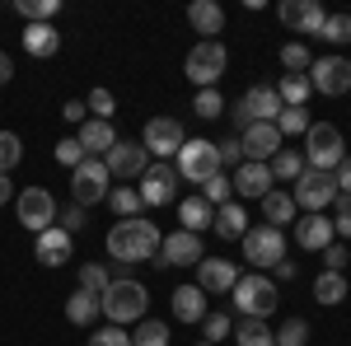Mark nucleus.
<instances>
[{"instance_id":"nucleus-44","label":"nucleus","mask_w":351,"mask_h":346,"mask_svg":"<svg viewBox=\"0 0 351 346\" xmlns=\"http://www.w3.org/2000/svg\"><path fill=\"white\" fill-rule=\"evenodd\" d=\"M192 112H197L202 122H216L220 112H225V99H220L216 89H197V103H192Z\"/></svg>"},{"instance_id":"nucleus-3","label":"nucleus","mask_w":351,"mask_h":346,"mask_svg":"<svg viewBox=\"0 0 351 346\" xmlns=\"http://www.w3.org/2000/svg\"><path fill=\"white\" fill-rule=\"evenodd\" d=\"M230 299H234L239 319H271L276 304H281V291H276V281L267 271H243L234 281V291H230Z\"/></svg>"},{"instance_id":"nucleus-12","label":"nucleus","mask_w":351,"mask_h":346,"mask_svg":"<svg viewBox=\"0 0 351 346\" xmlns=\"http://www.w3.org/2000/svg\"><path fill=\"white\" fill-rule=\"evenodd\" d=\"M309 84H314V94H328V99L347 94L351 89V61L347 56H319L309 66Z\"/></svg>"},{"instance_id":"nucleus-26","label":"nucleus","mask_w":351,"mask_h":346,"mask_svg":"<svg viewBox=\"0 0 351 346\" xmlns=\"http://www.w3.org/2000/svg\"><path fill=\"white\" fill-rule=\"evenodd\" d=\"M24 52L38 56V61H47V56L61 52V33L52 24H28L24 28Z\"/></svg>"},{"instance_id":"nucleus-2","label":"nucleus","mask_w":351,"mask_h":346,"mask_svg":"<svg viewBox=\"0 0 351 346\" xmlns=\"http://www.w3.org/2000/svg\"><path fill=\"white\" fill-rule=\"evenodd\" d=\"M99 309H104V319H108L112 328H127V323H141V319H145L150 295H145V286H141V281L117 276V281H108V291L99 295Z\"/></svg>"},{"instance_id":"nucleus-20","label":"nucleus","mask_w":351,"mask_h":346,"mask_svg":"<svg viewBox=\"0 0 351 346\" xmlns=\"http://www.w3.org/2000/svg\"><path fill=\"white\" fill-rule=\"evenodd\" d=\"M239 112L248 117V127H253V122H276V117H281V99H276L271 84H253L239 99Z\"/></svg>"},{"instance_id":"nucleus-1","label":"nucleus","mask_w":351,"mask_h":346,"mask_svg":"<svg viewBox=\"0 0 351 346\" xmlns=\"http://www.w3.org/2000/svg\"><path fill=\"white\" fill-rule=\"evenodd\" d=\"M160 243H164V234L145 220V215H136V220H117V225L108 230V258L117 267H136V262L160 258Z\"/></svg>"},{"instance_id":"nucleus-23","label":"nucleus","mask_w":351,"mask_h":346,"mask_svg":"<svg viewBox=\"0 0 351 346\" xmlns=\"http://www.w3.org/2000/svg\"><path fill=\"white\" fill-rule=\"evenodd\" d=\"M75 140H80V150L89 155V160H104L112 145H117V132H112V122H99V117H89L80 132H75Z\"/></svg>"},{"instance_id":"nucleus-9","label":"nucleus","mask_w":351,"mask_h":346,"mask_svg":"<svg viewBox=\"0 0 351 346\" xmlns=\"http://www.w3.org/2000/svg\"><path fill=\"white\" fill-rule=\"evenodd\" d=\"M108 192H112V173L104 160H84L80 169H71V201L75 206L89 211V206L108 201Z\"/></svg>"},{"instance_id":"nucleus-38","label":"nucleus","mask_w":351,"mask_h":346,"mask_svg":"<svg viewBox=\"0 0 351 346\" xmlns=\"http://www.w3.org/2000/svg\"><path fill=\"white\" fill-rule=\"evenodd\" d=\"M206 206H225V201H234V183L225 178V173H216V178H206L202 183V192H197Z\"/></svg>"},{"instance_id":"nucleus-40","label":"nucleus","mask_w":351,"mask_h":346,"mask_svg":"<svg viewBox=\"0 0 351 346\" xmlns=\"http://www.w3.org/2000/svg\"><path fill=\"white\" fill-rule=\"evenodd\" d=\"M319 38L332 42V47H347L351 42V14H328L324 28H319Z\"/></svg>"},{"instance_id":"nucleus-10","label":"nucleus","mask_w":351,"mask_h":346,"mask_svg":"<svg viewBox=\"0 0 351 346\" xmlns=\"http://www.w3.org/2000/svg\"><path fill=\"white\" fill-rule=\"evenodd\" d=\"M14 215H19V225L24 230H33V234H43V230H52L56 225V201L47 187H24L19 197H14Z\"/></svg>"},{"instance_id":"nucleus-57","label":"nucleus","mask_w":351,"mask_h":346,"mask_svg":"<svg viewBox=\"0 0 351 346\" xmlns=\"http://www.w3.org/2000/svg\"><path fill=\"white\" fill-rule=\"evenodd\" d=\"M271 271H276V281H291V276H295V262H276Z\"/></svg>"},{"instance_id":"nucleus-14","label":"nucleus","mask_w":351,"mask_h":346,"mask_svg":"<svg viewBox=\"0 0 351 346\" xmlns=\"http://www.w3.org/2000/svg\"><path fill=\"white\" fill-rule=\"evenodd\" d=\"M202 258H206L202 234H188V230L164 234V243H160V267H197Z\"/></svg>"},{"instance_id":"nucleus-33","label":"nucleus","mask_w":351,"mask_h":346,"mask_svg":"<svg viewBox=\"0 0 351 346\" xmlns=\"http://www.w3.org/2000/svg\"><path fill=\"white\" fill-rule=\"evenodd\" d=\"M234 342L239 346H276V332L267 328V319H239L234 323Z\"/></svg>"},{"instance_id":"nucleus-43","label":"nucleus","mask_w":351,"mask_h":346,"mask_svg":"<svg viewBox=\"0 0 351 346\" xmlns=\"http://www.w3.org/2000/svg\"><path fill=\"white\" fill-rule=\"evenodd\" d=\"M84 108H89V117H99V122H112V112H117V99H112V89H89Z\"/></svg>"},{"instance_id":"nucleus-22","label":"nucleus","mask_w":351,"mask_h":346,"mask_svg":"<svg viewBox=\"0 0 351 346\" xmlns=\"http://www.w3.org/2000/svg\"><path fill=\"white\" fill-rule=\"evenodd\" d=\"M332 239L337 234H332V220L328 215H295V243L304 253H324Z\"/></svg>"},{"instance_id":"nucleus-41","label":"nucleus","mask_w":351,"mask_h":346,"mask_svg":"<svg viewBox=\"0 0 351 346\" xmlns=\"http://www.w3.org/2000/svg\"><path fill=\"white\" fill-rule=\"evenodd\" d=\"M309 127H314V122H309V112H304V108H281V117H276L281 140H286V136H304Z\"/></svg>"},{"instance_id":"nucleus-34","label":"nucleus","mask_w":351,"mask_h":346,"mask_svg":"<svg viewBox=\"0 0 351 346\" xmlns=\"http://www.w3.org/2000/svg\"><path fill=\"white\" fill-rule=\"evenodd\" d=\"M314 299L328 304V309L342 304V299H347V276H342V271H319V281H314Z\"/></svg>"},{"instance_id":"nucleus-32","label":"nucleus","mask_w":351,"mask_h":346,"mask_svg":"<svg viewBox=\"0 0 351 346\" xmlns=\"http://www.w3.org/2000/svg\"><path fill=\"white\" fill-rule=\"evenodd\" d=\"M267 169H271V178H281V183H295L300 173L309 169V164H304V150H276V155L267 160Z\"/></svg>"},{"instance_id":"nucleus-21","label":"nucleus","mask_w":351,"mask_h":346,"mask_svg":"<svg viewBox=\"0 0 351 346\" xmlns=\"http://www.w3.org/2000/svg\"><path fill=\"white\" fill-rule=\"evenodd\" d=\"M230 183H234V192H239V197H248V201H263L276 178H271L267 164H248V160H243L239 169H234V178H230Z\"/></svg>"},{"instance_id":"nucleus-27","label":"nucleus","mask_w":351,"mask_h":346,"mask_svg":"<svg viewBox=\"0 0 351 346\" xmlns=\"http://www.w3.org/2000/svg\"><path fill=\"white\" fill-rule=\"evenodd\" d=\"M211 230H216L220 239H243V234H248V211H243L239 201H225V206H216Z\"/></svg>"},{"instance_id":"nucleus-56","label":"nucleus","mask_w":351,"mask_h":346,"mask_svg":"<svg viewBox=\"0 0 351 346\" xmlns=\"http://www.w3.org/2000/svg\"><path fill=\"white\" fill-rule=\"evenodd\" d=\"M10 75H14V61L0 52V84H10Z\"/></svg>"},{"instance_id":"nucleus-53","label":"nucleus","mask_w":351,"mask_h":346,"mask_svg":"<svg viewBox=\"0 0 351 346\" xmlns=\"http://www.w3.org/2000/svg\"><path fill=\"white\" fill-rule=\"evenodd\" d=\"M61 117H66V122H71V127H84V122H89V108H84L80 99H71V103L61 108Z\"/></svg>"},{"instance_id":"nucleus-50","label":"nucleus","mask_w":351,"mask_h":346,"mask_svg":"<svg viewBox=\"0 0 351 346\" xmlns=\"http://www.w3.org/2000/svg\"><path fill=\"white\" fill-rule=\"evenodd\" d=\"M84 225H89V220H84V206H75V201H71L66 211H56V230H66V234H80Z\"/></svg>"},{"instance_id":"nucleus-51","label":"nucleus","mask_w":351,"mask_h":346,"mask_svg":"<svg viewBox=\"0 0 351 346\" xmlns=\"http://www.w3.org/2000/svg\"><path fill=\"white\" fill-rule=\"evenodd\" d=\"M332 206H337V215H332V234H337V239H351V197L337 192V201H332Z\"/></svg>"},{"instance_id":"nucleus-29","label":"nucleus","mask_w":351,"mask_h":346,"mask_svg":"<svg viewBox=\"0 0 351 346\" xmlns=\"http://www.w3.org/2000/svg\"><path fill=\"white\" fill-rule=\"evenodd\" d=\"M211 220H216V206H206L202 197H183V201H178V225H183L188 234H202Z\"/></svg>"},{"instance_id":"nucleus-17","label":"nucleus","mask_w":351,"mask_h":346,"mask_svg":"<svg viewBox=\"0 0 351 346\" xmlns=\"http://www.w3.org/2000/svg\"><path fill=\"white\" fill-rule=\"evenodd\" d=\"M239 276L243 271L234 262H225V258H202V262H197V286L206 295H230Z\"/></svg>"},{"instance_id":"nucleus-49","label":"nucleus","mask_w":351,"mask_h":346,"mask_svg":"<svg viewBox=\"0 0 351 346\" xmlns=\"http://www.w3.org/2000/svg\"><path fill=\"white\" fill-rule=\"evenodd\" d=\"M84 346H132V332H127V328H99V332H94V337H89V342Z\"/></svg>"},{"instance_id":"nucleus-35","label":"nucleus","mask_w":351,"mask_h":346,"mask_svg":"<svg viewBox=\"0 0 351 346\" xmlns=\"http://www.w3.org/2000/svg\"><path fill=\"white\" fill-rule=\"evenodd\" d=\"M108 206H112V215H122V220H136V215L145 211V201H141V192H136V187H112V192H108Z\"/></svg>"},{"instance_id":"nucleus-42","label":"nucleus","mask_w":351,"mask_h":346,"mask_svg":"<svg viewBox=\"0 0 351 346\" xmlns=\"http://www.w3.org/2000/svg\"><path fill=\"white\" fill-rule=\"evenodd\" d=\"M108 281H112L108 267H99V262H84V267H80V291L104 295V291H108Z\"/></svg>"},{"instance_id":"nucleus-47","label":"nucleus","mask_w":351,"mask_h":346,"mask_svg":"<svg viewBox=\"0 0 351 346\" xmlns=\"http://www.w3.org/2000/svg\"><path fill=\"white\" fill-rule=\"evenodd\" d=\"M304 342H309V323H304V319L281 323V332H276V346H304Z\"/></svg>"},{"instance_id":"nucleus-46","label":"nucleus","mask_w":351,"mask_h":346,"mask_svg":"<svg viewBox=\"0 0 351 346\" xmlns=\"http://www.w3.org/2000/svg\"><path fill=\"white\" fill-rule=\"evenodd\" d=\"M230 332H234V323L225 319V314H206V319H202V337H206L211 346H216V342H225Z\"/></svg>"},{"instance_id":"nucleus-55","label":"nucleus","mask_w":351,"mask_h":346,"mask_svg":"<svg viewBox=\"0 0 351 346\" xmlns=\"http://www.w3.org/2000/svg\"><path fill=\"white\" fill-rule=\"evenodd\" d=\"M5 201H14V183H10V173H0V206Z\"/></svg>"},{"instance_id":"nucleus-6","label":"nucleus","mask_w":351,"mask_h":346,"mask_svg":"<svg viewBox=\"0 0 351 346\" xmlns=\"http://www.w3.org/2000/svg\"><path fill=\"white\" fill-rule=\"evenodd\" d=\"M243 262L253 271H271L276 262H286V230H271V225H248L243 234Z\"/></svg>"},{"instance_id":"nucleus-19","label":"nucleus","mask_w":351,"mask_h":346,"mask_svg":"<svg viewBox=\"0 0 351 346\" xmlns=\"http://www.w3.org/2000/svg\"><path fill=\"white\" fill-rule=\"evenodd\" d=\"M71 248H75V239L66 234V230H43V234H33V258L43 267H66L71 262Z\"/></svg>"},{"instance_id":"nucleus-8","label":"nucleus","mask_w":351,"mask_h":346,"mask_svg":"<svg viewBox=\"0 0 351 346\" xmlns=\"http://www.w3.org/2000/svg\"><path fill=\"white\" fill-rule=\"evenodd\" d=\"M300 215H324L332 201H337V178L332 173H319V169H304L295 178V192H291Z\"/></svg>"},{"instance_id":"nucleus-36","label":"nucleus","mask_w":351,"mask_h":346,"mask_svg":"<svg viewBox=\"0 0 351 346\" xmlns=\"http://www.w3.org/2000/svg\"><path fill=\"white\" fill-rule=\"evenodd\" d=\"M132 346H169V323L160 319H141L132 332Z\"/></svg>"},{"instance_id":"nucleus-15","label":"nucleus","mask_w":351,"mask_h":346,"mask_svg":"<svg viewBox=\"0 0 351 346\" xmlns=\"http://www.w3.org/2000/svg\"><path fill=\"white\" fill-rule=\"evenodd\" d=\"M112 178H141L145 169H150V155H145V145L141 140H117L108 155H104Z\"/></svg>"},{"instance_id":"nucleus-45","label":"nucleus","mask_w":351,"mask_h":346,"mask_svg":"<svg viewBox=\"0 0 351 346\" xmlns=\"http://www.w3.org/2000/svg\"><path fill=\"white\" fill-rule=\"evenodd\" d=\"M19 160H24V140L14 132H0V173H10Z\"/></svg>"},{"instance_id":"nucleus-24","label":"nucleus","mask_w":351,"mask_h":346,"mask_svg":"<svg viewBox=\"0 0 351 346\" xmlns=\"http://www.w3.org/2000/svg\"><path fill=\"white\" fill-rule=\"evenodd\" d=\"M169 309H173V319L178 323H202L211 314V304H206V291L202 286H178L173 299H169Z\"/></svg>"},{"instance_id":"nucleus-11","label":"nucleus","mask_w":351,"mask_h":346,"mask_svg":"<svg viewBox=\"0 0 351 346\" xmlns=\"http://www.w3.org/2000/svg\"><path fill=\"white\" fill-rule=\"evenodd\" d=\"M183 140H188V136H183V127H178V122H173V117H150V122H145V136H141V145H145V155H150V160H169V155H178V150H183Z\"/></svg>"},{"instance_id":"nucleus-4","label":"nucleus","mask_w":351,"mask_h":346,"mask_svg":"<svg viewBox=\"0 0 351 346\" xmlns=\"http://www.w3.org/2000/svg\"><path fill=\"white\" fill-rule=\"evenodd\" d=\"M342 160H347V140H342V132H337L332 122H314V127L304 132V164L319 169V173H332Z\"/></svg>"},{"instance_id":"nucleus-52","label":"nucleus","mask_w":351,"mask_h":346,"mask_svg":"<svg viewBox=\"0 0 351 346\" xmlns=\"http://www.w3.org/2000/svg\"><path fill=\"white\" fill-rule=\"evenodd\" d=\"M347 262H351V258H347V243H337V239H332V243L324 248V271H342Z\"/></svg>"},{"instance_id":"nucleus-25","label":"nucleus","mask_w":351,"mask_h":346,"mask_svg":"<svg viewBox=\"0 0 351 346\" xmlns=\"http://www.w3.org/2000/svg\"><path fill=\"white\" fill-rule=\"evenodd\" d=\"M188 24L202 33V38H220L225 33V10L216 0H192L188 5Z\"/></svg>"},{"instance_id":"nucleus-5","label":"nucleus","mask_w":351,"mask_h":346,"mask_svg":"<svg viewBox=\"0 0 351 346\" xmlns=\"http://www.w3.org/2000/svg\"><path fill=\"white\" fill-rule=\"evenodd\" d=\"M225 66H230L225 42H220V38H202L188 52V61H183V75H188L197 89H216V80L225 75Z\"/></svg>"},{"instance_id":"nucleus-13","label":"nucleus","mask_w":351,"mask_h":346,"mask_svg":"<svg viewBox=\"0 0 351 346\" xmlns=\"http://www.w3.org/2000/svg\"><path fill=\"white\" fill-rule=\"evenodd\" d=\"M178 183H183V178H178L173 164H150V169L141 173V187H136V192H141L145 206H169V201L178 197Z\"/></svg>"},{"instance_id":"nucleus-18","label":"nucleus","mask_w":351,"mask_h":346,"mask_svg":"<svg viewBox=\"0 0 351 346\" xmlns=\"http://www.w3.org/2000/svg\"><path fill=\"white\" fill-rule=\"evenodd\" d=\"M324 19H328V10L319 0H286V5H281V24L295 28V33H309V38H319Z\"/></svg>"},{"instance_id":"nucleus-7","label":"nucleus","mask_w":351,"mask_h":346,"mask_svg":"<svg viewBox=\"0 0 351 346\" xmlns=\"http://www.w3.org/2000/svg\"><path fill=\"white\" fill-rule=\"evenodd\" d=\"M173 169H178V178H188V183H206V178H216V173H225L220 169V150L216 140H202V136H188L183 140V150L173 155Z\"/></svg>"},{"instance_id":"nucleus-28","label":"nucleus","mask_w":351,"mask_h":346,"mask_svg":"<svg viewBox=\"0 0 351 346\" xmlns=\"http://www.w3.org/2000/svg\"><path fill=\"white\" fill-rule=\"evenodd\" d=\"M295 201H291V192H276L271 187L267 197H263V220H267L271 230H281V225H295Z\"/></svg>"},{"instance_id":"nucleus-48","label":"nucleus","mask_w":351,"mask_h":346,"mask_svg":"<svg viewBox=\"0 0 351 346\" xmlns=\"http://www.w3.org/2000/svg\"><path fill=\"white\" fill-rule=\"evenodd\" d=\"M84 160H89V155L80 150V140H75V136H66V140H56V164H66V169H80Z\"/></svg>"},{"instance_id":"nucleus-30","label":"nucleus","mask_w":351,"mask_h":346,"mask_svg":"<svg viewBox=\"0 0 351 346\" xmlns=\"http://www.w3.org/2000/svg\"><path fill=\"white\" fill-rule=\"evenodd\" d=\"M271 89H276L281 108H304V103H309V94H314L309 75H281V80L271 84Z\"/></svg>"},{"instance_id":"nucleus-31","label":"nucleus","mask_w":351,"mask_h":346,"mask_svg":"<svg viewBox=\"0 0 351 346\" xmlns=\"http://www.w3.org/2000/svg\"><path fill=\"white\" fill-rule=\"evenodd\" d=\"M104 309H99V295L89 291H71V299H66V319L75 323V328H89V323L99 319Z\"/></svg>"},{"instance_id":"nucleus-16","label":"nucleus","mask_w":351,"mask_h":346,"mask_svg":"<svg viewBox=\"0 0 351 346\" xmlns=\"http://www.w3.org/2000/svg\"><path fill=\"white\" fill-rule=\"evenodd\" d=\"M239 150L248 164H267L276 150H281V132H276V122H253L248 132L239 136Z\"/></svg>"},{"instance_id":"nucleus-39","label":"nucleus","mask_w":351,"mask_h":346,"mask_svg":"<svg viewBox=\"0 0 351 346\" xmlns=\"http://www.w3.org/2000/svg\"><path fill=\"white\" fill-rule=\"evenodd\" d=\"M14 10L24 14L28 24H52V14L61 10V0H14Z\"/></svg>"},{"instance_id":"nucleus-58","label":"nucleus","mask_w":351,"mask_h":346,"mask_svg":"<svg viewBox=\"0 0 351 346\" xmlns=\"http://www.w3.org/2000/svg\"><path fill=\"white\" fill-rule=\"evenodd\" d=\"M197 346H211V342H197Z\"/></svg>"},{"instance_id":"nucleus-54","label":"nucleus","mask_w":351,"mask_h":346,"mask_svg":"<svg viewBox=\"0 0 351 346\" xmlns=\"http://www.w3.org/2000/svg\"><path fill=\"white\" fill-rule=\"evenodd\" d=\"M332 178H337V192H342V197H351V155L332 169Z\"/></svg>"},{"instance_id":"nucleus-37","label":"nucleus","mask_w":351,"mask_h":346,"mask_svg":"<svg viewBox=\"0 0 351 346\" xmlns=\"http://www.w3.org/2000/svg\"><path fill=\"white\" fill-rule=\"evenodd\" d=\"M281 66H286V75H309L314 56H309L304 42H286V47H281Z\"/></svg>"}]
</instances>
